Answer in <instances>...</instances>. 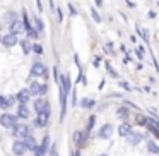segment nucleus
Returning a JSON list of instances; mask_svg holds the SVG:
<instances>
[{
    "mask_svg": "<svg viewBox=\"0 0 159 156\" xmlns=\"http://www.w3.org/2000/svg\"><path fill=\"white\" fill-rule=\"evenodd\" d=\"M29 77H45L48 79V69L43 62H34L31 67V72H29Z\"/></svg>",
    "mask_w": 159,
    "mask_h": 156,
    "instance_id": "obj_1",
    "label": "nucleus"
},
{
    "mask_svg": "<svg viewBox=\"0 0 159 156\" xmlns=\"http://www.w3.org/2000/svg\"><path fill=\"white\" fill-rule=\"evenodd\" d=\"M17 120H19L17 115H12V113H2L0 115V125L5 127V129L16 127V125H17Z\"/></svg>",
    "mask_w": 159,
    "mask_h": 156,
    "instance_id": "obj_2",
    "label": "nucleus"
},
{
    "mask_svg": "<svg viewBox=\"0 0 159 156\" xmlns=\"http://www.w3.org/2000/svg\"><path fill=\"white\" fill-rule=\"evenodd\" d=\"M11 134L24 141L26 137H29V135H31V129H29L26 124H17L16 127H12V132H11Z\"/></svg>",
    "mask_w": 159,
    "mask_h": 156,
    "instance_id": "obj_3",
    "label": "nucleus"
},
{
    "mask_svg": "<svg viewBox=\"0 0 159 156\" xmlns=\"http://www.w3.org/2000/svg\"><path fill=\"white\" fill-rule=\"evenodd\" d=\"M28 89H29V93H31V96H43V94L48 91V86H46V84H39L38 81H33Z\"/></svg>",
    "mask_w": 159,
    "mask_h": 156,
    "instance_id": "obj_4",
    "label": "nucleus"
},
{
    "mask_svg": "<svg viewBox=\"0 0 159 156\" xmlns=\"http://www.w3.org/2000/svg\"><path fill=\"white\" fill-rule=\"evenodd\" d=\"M26 151H28V146H26V142L22 141V139L14 141V144H12V153H14L16 156H24Z\"/></svg>",
    "mask_w": 159,
    "mask_h": 156,
    "instance_id": "obj_5",
    "label": "nucleus"
},
{
    "mask_svg": "<svg viewBox=\"0 0 159 156\" xmlns=\"http://www.w3.org/2000/svg\"><path fill=\"white\" fill-rule=\"evenodd\" d=\"M34 111L36 113H43V111H50V103L45 101L43 98H36L34 100Z\"/></svg>",
    "mask_w": 159,
    "mask_h": 156,
    "instance_id": "obj_6",
    "label": "nucleus"
},
{
    "mask_svg": "<svg viewBox=\"0 0 159 156\" xmlns=\"http://www.w3.org/2000/svg\"><path fill=\"white\" fill-rule=\"evenodd\" d=\"M111 135H113V125L111 124L101 125L99 132H98V139H110Z\"/></svg>",
    "mask_w": 159,
    "mask_h": 156,
    "instance_id": "obj_7",
    "label": "nucleus"
},
{
    "mask_svg": "<svg viewBox=\"0 0 159 156\" xmlns=\"http://www.w3.org/2000/svg\"><path fill=\"white\" fill-rule=\"evenodd\" d=\"M17 35H12V33H7L5 36H2V45L5 48H12L14 45H17Z\"/></svg>",
    "mask_w": 159,
    "mask_h": 156,
    "instance_id": "obj_8",
    "label": "nucleus"
},
{
    "mask_svg": "<svg viewBox=\"0 0 159 156\" xmlns=\"http://www.w3.org/2000/svg\"><path fill=\"white\" fill-rule=\"evenodd\" d=\"M48 120H50V111H43V113H38V117H36V120H34V125L38 129L46 127V125H48Z\"/></svg>",
    "mask_w": 159,
    "mask_h": 156,
    "instance_id": "obj_9",
    "label": "nucleus"
},
{
    "mask_svg": "<svg viewBox=\"0 0 159 156\" xmlns=\"http://www.w3.org/2000/svg\"><path fill=\"white\" fill-rule=\"evenodd\" d=\"M142 141H144V134H140V132H132L127 137V142L130 146H137V144H140Z\"/></svg>",
    "mask_w": 159,
    "mask_h": 156,
    "instance_id": "obj_10",
    "label": "nucleus"
},
{
    "mask_svg": "<svg viewBox=\"0 0 159 156\" xmlns=\"http://www.w3.org/2000/svg\"><path fill=\"white\" fill-rule=\"evenodd\" d=\"M16 98H17V101H19V105H28V101H29V98H31V93H29V89H21L17 94H16Z\"/></svg>",
    "mask_w": 159,
    "mask_h": 156,
    "instance_id": "obj_11",
    "label": "nucleus"
},
{
    "mask_svg": "<svg viewBox=\"0 0 159 156\" xmlns=\"http://www.w3.org/2000/svg\"><path fill=\"white\" fill-rule=\"evenodd\" d=\"M116 117L120 118L121 122H127V118L130 117V110H128L127 105H123V106H118V108H116Z\"/></svg>",
    "mask_w": 159,
    "mask_h": 156,
    "instance_id": "obj_12",
    "label": "nucleus"
},
{
    "mask_svg": "<svg viewBox=\"0 0 159 156\" xmlns=\"http://www.w3.org/2000/svg\"><path fill=\"white\" fill-rule=\"evenodd\" d=\"M132 132H134V130H132L130 124H127V122H121V124H120V127H118V134H120L121 137H125V139H127L128 135L132 134Z\"/></svg>",
    "mask_w": 159,
    "mask_h": 156,
    "instance_id": "obj_13",
    "label": "nucleus"
},
{
    "mask_svg": "<svg viewBox=\"0 0 159 156\" xmlns=\"http://www.w3.org/2000/svg\"><path fill=\"white\" fill-rule=\"evenodd\" d=\"M87 134L82 130H75L74 132V142H75V146H79V148H82L84 146V141H86Z\"/></svg>",
    "mask_w": 159,
    "mask_h": 156,
    "instance_id": "obj_14",
    "label": "nucleus"
},
{
    "mask_svg": "<svg viewBox=\"0 0 159 156\" xmlns=\"http://www.w3.org/2000/svg\"><path fill=\"white\" fill-rule=\"evenodd\" d=\"M24 31H26L24 22H22V21H16L14 24H11V31H9V33H12V35H19V33H24Z\"/></svg>",
    "mask_w": 159,
    "mask_h": 156,
    "instance_id": "obj_15",
    "label": "nucleus"
},
{
    "mask_svg": "<svg viewBox=\"0 0 159 156\" xmlns=\"http://www.w3.org/2000/svg\"><path fill=\"white\" fill-rule=\"evenodd\" d=\"M24 142H26V146H28V151H38V148H39V144L36 142V139L33 137V135H29V137H26L24 139Z\"/></svg>",
    "mask_w": 159,
    "mask_h": 156,
    "instance_id": "obj_16",
    "label": "nucleus"
},
{
    "mask_svg": "<svg viewBox=\"0 0 159 156\" xmlns=\"http://www.w3.org/2000/svg\"><path fill=\"white\" fill-rule=\"evenodd\" d=\"M17 117L19 118H29V108H28V105H17Z\"/></svg>",
    "mask_w": 159,
    "mask_h": 156,
    "instance_id": "obj_17",
    "label": "nucleus"
},
{
    "mask_svg": "<svg viewBox=\"0 0 159 156\" xmlns=\"http://www.w3.org/2000/svg\"><path fill=\"white\" fill-rule=\"evenodd\" d=\"M48 148H50V137H48V135H45L43 141H41V144H39V148H38V153H41V154L45 156L46 151H48Z\"/></svg>",
    "mask_w": 159,
    "mask_h": 156,
    "instance_id": "obj_18",
    "label": "nucleus"
},
{
    "mask_svg": "<svg viewBox=\"0 0 159 156\" xmlns=\"http://www.w3.org/2000/svg\"><path fill=\"white\" fill-rule=\"evenodd\" d=\"M4 21L7 22L9 26H11V24H14L16 21H19V19H17V14H16V12L9 11V12H5V16H4Z\"/></svg>",
    "mask_w": 159,
    "mask_h": 156,
    "instance_id": "obj_19",
    "label": "nucleus"
},
{
    "mask_svg": "<svg viewBox=\"0 0 159 156\" xmlns=\"http://www.w3.org/2000/svg\"><path fill=\"white\" fill-rule=\"evenodd\" d=\"M94 105H96V101L91 100V98H82V100H80V106H82V108H87V110L94 108Z\"/></svg>",
    "mask_w": 159,
    "mask_h": 156,
    "instance_id": "obj_20",
    "label": "nucleus"
},
{
    "mask_svg": "<svg viewBox=\"0 0 159 156\" xmlns=\"http://www.w3.org/2000/svg\"><path fill=\"white\" fill-rule=\"evenodd\" d=\"M21 48H22V53H24V55H28V53L33 52V45L28 41V40H22L21 41Z\"/></svg>",
    "mask_w": 159,
    "mask_h": 156,
    "instance_id": "obj_21",
    "label": "nucleus"
},
{
    "mask_svg": "<svg viewBox=\"0 0 159 156\" xmlns=\"http://www.w3.org/2000/svg\"><path fill=\"white\" fill-rule=\"evenodd\" d=\"M149 122H151V118H149V117H145V115H140V113L137 115V124H139V125H142V127H147Z\"/></svg>",
    "mask_w": 159,
    "mask_h": 156,
    "instance_id": "obj_22",
    "label": "nucleus"
},
{
    "mask_svg": "<svg viewBox=\"0 0 159 156\" xmlns=\"http://www.w3.org/2000/svg\"><path fill=\"white\" fill-rule=\"evenodd\" d=\"M34 29L39 33V35H41V33L45 31V22H43L39 17H34Z\"/></svg>",
    "mask_w": 159,
    "mask_h": 156,
    "instance_id": "obj_23",
    "label": "nucleus"
},
{
    "mask_svg": "<svg viewBox=\"0 0 159 156\" xmlns=\"http://www.w3.org/2000/svg\"><path fill=\"white\" fill-rule=\"evenodd\" d=\"M147 151L152 153V154H159V146L156 144L154 141H149L147 142Z\"/></svg>",
    "mask_w": 159,
    "mask_h": 156,
    "instance_id": "obj_24",
    "label": "nucleus"
},
{
    "mask_svg": "<svg viewBox=\"0 0 159 156\" xmlns=\"http://www.w3.org/2000/svg\"><path fill=\"white\" fill-rule=\"evenodd\" d=\"M137 33H139V35L142 36V40H144L145 43H149V40H151V38H149V31H147V29L140 28V26L137 24Z\"/></svg>",
    "mask_w": 159,
    "mask_h": 156,
    "instance_id": "obj_25",
    "label": "nucleus"
},
{
    "mask_svg": "<svg viewBox=\"0 0 159 156\" xmlns=\"http://www.w3.org/2000/svg\"><path fill=\"white\" fill-rule=\"evenodd\" d=\"M11 108V103H9V98L4 96V94H0V110H7Z\"/></svg>",
    "mask_w": 159,
    "mask_h": 156,
    "instance_id": "obj_26",
    "label": "nucleus"
},
{
    "mask_svg": "<svg viewBox=\"0 0 159 156\" xmlns=\"http://www.w3.org/2000/svg\"><path fill=\"white\" fill-rule=\"evenodd\" d=\"M94 124H96V117H94V115H91V117H89V122H87V129H86V134H87V135H89V132L94 129Z\"/></svg>",
    "mask_w": 159,
    "mask_h": 156,
    "instance_id": "obj_27",
    "label": "nucleus"
},
{
    "mask_svg": "<svg viewBox=\"0 0 159 156\" xmlns=\"http://www.w3.org/2000/svg\"><path fill=\"white\" fill-rule=\"evenodd\" d=\"M91 16H93V19H94V22H98L99 24L103 19H101V16H99V12L96 11V7H91Z\"/></svg>",
    "mask_w": 159,
    "mask_h": 156,
    "instance_id": "obj_28",
    "label": "nucleus"
},
{
    "mask_svg": "<svg viewBox=\"0 0 159 156\" xmlns=\"http://www.w3.org/2000/svg\"><path fill=\"white\" fill-rule=\"evenodd\" d=\"M26 33H28V38H33V40L39 38V33L36 31L34 28H29V29H26Z\"/></svg>",
    "mask_w": 159,
    "mask_h": 156,
    "instance_id": "obj_29",
    "label": "nucleus"
},
{
    "mask_svg": "<svg viewBox=\"0 0 159 156\" xmlns=\"http://www.w3.org/2000/svg\"><path fill=\"white\" fill-rule=\"evenodd\" d=\"M33 52H34L36 55H41V53H43V46L36 43V45H33Z\"/></svg>",
    "mask_w": 159,
    "mask_h": 156,
    "instance_id": "obj_30",
    "label": "nucleus"
},
{
    "mask_svg": "<svg viewBox=\"0 0 159 156\" xmlns=\"http://www.w3.org/2000/svg\"><path fill=\"white\" fill-rule=\"evenodd\" d=\"M135 53H137V57H139V59H142V57H144V53H145V48L140 45L137 50H135Z\"/></svg>",
    "mask_w": 159,
    "mask_h": 156,
    "instance_id": "obj_31",
    "label": "nucleus"
},
{
    "mask_svg": "<svg viewBox=\"0 0 159 156\" xmlns=\"http://www.w3.org/2000/svg\"><path fill=\"white\" fill-rule=\"evenodd\" d=\"M106 69H108V72H110V74H111V76H113V77H118V72H116V70H115L113 67L110 65V64H106Z\"/></svg>",
    "mask_w": 159,
    "mask_h": 156,
    "instance_id": "obj_32",
    "label": "nucleus"
},
{
    "mask_svg": "<svg viewBox=\"0 0 159 156\" xmlns=\"http://www.w3.org/2000/svg\"><path fill=\"white\" fill-rule=\"evenodd\" d=\"M104 52H106V53H113V43H111V41L106 43V46H104Z\"/></svg>",
    "mask_w": 159,
    "mask_h": 156,
    "instance_id": "obj_33",
    "label": "nucleus"
},
{
    "mask_svg": "<svg viewBox=\"0 0 159 156\" xmlns=\"http://www.w3.org/2000/svg\"><path fill=\"white\" fill-rule=\"evenodd\" d=\"M99 64H101V57H99V55H96V57L93 59V65L98 69V67H99Z\"/></svg>",
    "mask_w": 159,
    "mask_h": 156,
    "instance_id": "obj_34",
    "label": "nucleus"
},
{
    "mask_svg": "<svg viewBox=\"0 0 159 156\" xmlns=\"http://www.w3.org/2000/svg\"><path fill=\"white\" fill-rule=\"evenodd\" d=\"M53 79L57 81V84L60 83V76H58V69H57V67H53Z\"/></svg>",
    "mask_w": 159,
    "mask_h": 156,
    "instance_id": "obj_35",
    "label": "nucleus"
},
{
    "mask_svg": "<svg viewBox=\"0 0 159 156\" xmlns=\"http://www.w3.org/2000/svg\"><path fill=\"white\" fill-rule=\"evenodd\" d=\"M57 17H58V22L63 21V14H62V9L60 7H57Z\"/></svg>",
    "mask_w": 159,
    "mask_h": 156,
    "instance_id": "obj_36",
    "label": "nucleus"
},
{
    "mask_svg": "<svg viewBox=\"0 0 159 156\" xmlns=\"http://www.w3.org/2000/svg\"><path fill=\"white\" fill-rule=\"evenodd\" d=\"M120 86H121V87H123V89H125V91H132V87H130V84H128V83H125V81H121V83H120Z\"/></svg>",
    "mask_w": 159,
    "mask_h": 156,
    "instance_id": "obj_37",
    "label": "nucleus"
},
{
    "mask_svg": "<svg viewBox=\"0 0 159 156\" xmlns=\"http://www.w3.org/2000/svg\"><path fill=\"white\" fill-rule=\"evenodd\" d=\"M69 12H70V16H77V9L72 4H69Z\"/></svg>",
    "mask_w": 159,
    "mask_h": 156,
    "instance_id": "obj_38",
    "label": "nucleus"
},
{
    "mask_svg": "<svg viewBox=\"0 0 159 156\" xmlns=\"http://www.w3.org/2000/svg\"><path fill=\"white\" fill-rule=\"evenodd\" d=\"M7 98H9V103H11V106L16 103V101H17V98H16V96H7Z\"/></svg>",
    "mask_w": 159,
    "mask_h": 156,
    "instance_id": "obj_39",
    "label": "nucleus"
},
{
    "mask_svg": "<svg viewBox=\"0 0 159 156\" xmlns=\"http://www.w3.org/2000/svg\"><path fill=\"white\" fill-rule=\"evenodd\" d=\"M36 5H38V11L41 12L43 11V5H41V0H36Z\"/></svg>",
    "mask_w": 159,
    "mask_h": 156,
    "instance_id": "obj_40",
    "label": "nucleus"
},
{
    "mask_svg": "<svg viewBox=\"0 0 159 156\" xmlns=\"http://www.w3.org/2000/svg\"><path fill=\"white\" fill-rule=\"evenodd\" d=\"M147 16H149V17H151V19H154V17H156V16H157V14H156V12H154V11H151V12H149V14H147Z\"/></svg>",
    "mask_w": 159,
    "mask_h": 156,
    "instance_id": "obj_41",
    "label": "nucleus"
},
{
    "mask_svg": "<svg viewBox=\"0 0 159 156\" xmlns=\"http://www.w3.org/2000/svg\"><path fill=\"white\" fill-rule=\"evenodd\" d=\"M94 4H96L98 7H101V5H103V0H94Z\"/></svg>",
    "mask_w": 159,
    "mask_h": 156,
    "instance_id": "obj_42",
    "label": "nucleus"
},
{
    "mask_svg": "<svg viewBox=\"0 0 159 156\" xmlns=\"http://www.w3.org/2000/svg\"><path fill=\"white\" fill-rule=\"evenodd\" d=\"M72 156H80V151H74V153H72Z\"/></svg>",
    "mask_w": 159,
    "mask_h": 156,
    "instance_id": "obj_43",
    "label": "nucleus"
},
{
    "mask_svg": "<svg viewBox=\"0 0 159 156\" xmlns=\"http://www.w3.org/2000/svg\"><path fill=\"white\" fill-rule=\"evenodd\" d=\"M98 156H108V154H106V153H101V154H98Z\"/></svg>",
    "mask_w": 159,
    "mask_h": 156,
    "instance_id": "obj_44",
    "label": "nucleus"
},
{
    "mask_svg": "<svg viewBox=\"0 0 159 156\" xmlns=\"http://www.w3.org/2000/svg\"><path fill=\"white\" fill-rule=\"evenodd\" d=\"M154 124H156V125H157V127H159V120H156V122H154Z\"/></svg>",
    "mask_w": 159,
    "mask_h": 156,
    "instance_id": "obj_45",
    "label": "nucleus"
},
{
    "mask_svg": "<svg viewBox=\"0 0 159 156\" xmlns=\"http://www.w3.org/2000/svg\"><path fill=\"white\" fill-rule=\"evenodd\" d=\"M0 43H2V36H0Z\"/></svg>",
    "mask_w": 159,
    "mask_h": 156,
    "instance_id": "obj_46",
    "label": "nucleus"
}]
</instances>
